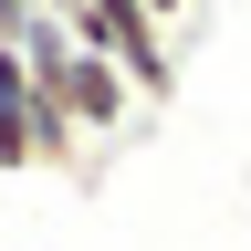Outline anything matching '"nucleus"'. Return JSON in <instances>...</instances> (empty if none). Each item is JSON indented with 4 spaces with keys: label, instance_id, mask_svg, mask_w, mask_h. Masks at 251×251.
I'll list each match as a JSON object with an SVG mask.
<instances>
[{
    "label": "nucleus",
    "instance_id": "1",
    "mask_svg": "<svg viewBox=\"0 0 251 251\" xmlns=\"http://www.w3.org/2000/svg\"><path fill=\"white\" fill-rule=\"evenodd\" d=\"M31 84H42V94H52V105H63V115H74V136H84V147H105V136H115V126H126V115H136V94H126V74H115V63H105V52H63V63H52V74H31Z\"/></svg>",
    "mask_w": 251,
    "mask_h": 251
},
{
    "label": "nucleus",
    "instance_id": "2",
    "mask_svg": "<svg viewBox=\"0 0 251 251\" xmlns=\"http://www.w3.org/2000/svg\"><path fill=\"white\" fill-rule=\"evenodd\" d=\"M126 11H147V21H157V31H168V21H178V11H188V0H126Z\"/></svg>",
    "mask_w": 251,
    "mask_h": 251
},
{
    "label": "nucleus",
    "instance_id": "3",
    "mask_svg": "<svg viewBox=\"0 0 251 251\" xmlns=\"http://www.w3.org/2000/svg\"><path fill=\"white\" fill-rule=\"evenodd\" d=\"M42 11H52V21H63V11H74V0H42Z\"/></svg>",
    "mask_w": 251,
    "mask_h": 251
}]
</instances>
